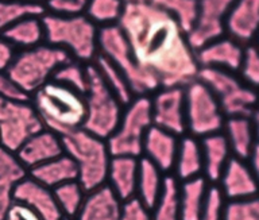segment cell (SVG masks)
<instances>
[{
  "instance_id": "12",
  "label": "cell",
  "mask_w": 259,
  "mask_h": 220,
  "mask_svg": "<svg viewBox=\"0 0 259 220\" xmlns=\"http://www.w3.org/2000/svg\"><path fill=\"white\" fill-rule=\"evenodd\" d=\"M232 3L234 0H198L197 18L186 34L194 52L226 35V18Z\"/></svg>"
},
{
  "instance_id": "14",
  "label": "cell",
  "mask_w": 259,
  "mask_h": 220,
  "mask_svg": "<svg viewBox=\"0 0 259 220\" xmlns=\"http://www.w3.org/2000/svg\"><path fill=\"white\" fill-rule=\"evenodd\" d=\"M216 185L227 201L250 199L259 195L258 184L250 165L244 159L236 157H231Z\"/></svg>"
},
{
  "instance_id": "23",
  "label": "cell",
  "mask_w": 259,
  "mask_h": 220,
  "mask_svg": "<svg viewBox=\"0 0 259 220\" xmlns=\"http://www.w3.org/2000/svg\"><path fill=\"white\" fill-rule=\"evenodd\" d=\"M204 159V179L210 184L216 185L226 169L227 163L231 159L230 146L223 133L208 135L200 139Z\"/></svg>"
},
{
  "instance_id": "29",
  "label": "cell",
  "mask_w": 259,
  "mask_h": 220,
  "mask_svg": "<svg viewBox=\"0 0 259 220\" xmlns=\"http://www.w3.org/2000/svg\"><path fill=\"white\" fill-rule=\"evenodd\" d=\"M44 17V15H42ZM42 17H27L16 22L2 34L16 50H26L45 43Z\"/></svg>"
},
{
  "instance_id": "19",
  "label": "cell",
  "mask_w": 259,
  "mask_h": 220,
  "mask_svg": "<svg viewBox=\"0 0 259 220\" xmlns=\"http://www.w3.org/2000/svg\"><path fill=\"white\" fill-rule=\"evenodd\" d=\"M180 137L151 126L143 141L142 157L150 159L163 174H171L177 155Z\"/></svg>"
},
{
  "instance_id": "32",
  "label": "cell",
  "mask_w": 259,
  "mask_h": 220,
  "mask_svg": "<svg viewBox=\"0 0 259 220\" xmlns=\"http://www.w3.org/2000/svg\"><path fill=\"white\" fill-rule=\"evenodd\" d=\"M54 197L65 219L74 220L84 205L88 192L77 180L62 184L53 189Z\"/></svg>"
},
{
  "instance_id": "6",
  "label": "cell",
  "mask_w": 259,
  "mask_h": 220,
  "mask_svg": "<svg viewBox=\"0 0 259 220\" xmlns=\"http://www.w3.org/2000/svg\"><path fill=\"white\" fill-rule=\"evenodd\" d=\"M97 45L99 54L112 62L124 76L134 96H150L161 88L159 80L138 64L128 41L119 26L99 27Z\"/></svg>"
},
{
  "instance_id": "36",
  "label": "cell",
  "mask_w": 259,
  "mask_h": 220,
  "mask_svg": "<svg viewBox=\"0 0 259 220\" xmlns=\"http://www.w3.org/2000/svg\"><path fill=\"white\" fill-rule=\"evenodd\" d=\"M53 80L60 84L72 88L76 92L81 95H85L87 88H88V72H87V65L70 60L64 65H61L57 72L54 73Z\"/></svg>"
},
{
  "instance_id": "26",
  "label": "cell",
  "mask_w": 259,
  "mask_h": 220,
  "mask_svg": "<svg viewBox=\"0 0 259 220\" xmlns=\"http://www.w3.org/2000/svg\"><path fill=\"white\" fill-rule=\"evenodd\" d=\"M28 175L45 187L54 189L62 184L74 181L78 177V171L74 161L68 154H61L60 157L42 163L39 166L28 170Z\"/></svg>"
},
{
  "instance_id": "21",
  "label": "cell",
  "mask_w": 259,
  "mask_h": 220,
  "mask_svg": "<svg viewBox=\"0 0 259 220\" xmlns=\"http://www.w3.org/2000/svg\"><path fill=\"white\" fill-rule=\"evenodd\" d=\"M204 173V159L200 139L185 134L180 138L177 155L171 174L178 183L201 177ZM204 177V175H202Z\"/></svg>"
},
{
  "instance_id": "10",
  "label": "cell",
  "mask_w": 259,
  "mask_h": 220,
  "mask_svg": "<svg viewBox=\"0 0 259 220\" xmlns=\"http://www.w3.org/2000/svg\"><path fill=\"white\" fill-rule=\"evenodd\" d=\"M186 134L202 139L222 133L226 115L209 88L198 78L184 86Z\"/></svg>"
},
{
  "instance_id": "22",
  "label": "cell",
  "mask_w": 259,
  "mask_h": 220,
  "mask_svg": "<svg viewBox=\"0 0 259 220\" xmlns=\"http://www.w3.org/2000/svg\"><path fill=\"white\" fill-rule=\"evenodd\" d=\"M28 174L27 169L20 163L15 153L0 147V220L14 203L16 185Z\"/></svg>"
},
{
  "instance_id": "34",
  "label": "cell",
  "mask_w": 259,
  "mask_h": 220,
  "mask_svg": "<svg viewBox=\"0 0 259 220\" xmlns=\"http://www.w3.org/2000/svg\"><path fill=\"white\" fill-rule=\"evenodd\" d=\"M45 14L44 5L24 3L20 0H0V35L23 18L42 17Z\"/></svg>"
},
{
  "instance_id": "51",
  "label": "cell",
  "mask_w": 259,
  "mask_h": 220,
  "mask_svg": "<svg viewBox=\"0 0 259 220\" xmlns=\"http://www.w3.org/2000/svg\"><path fill=\"white\" fill-rule=\"evenodd\" d=\"M64 220H70V219H64Z\"/></svg>"
},
{
  "instance_id": "49",
  "label": "cell",
  "mask_w": 259,
  "mask_h": 220,
  "mask_svg": "<svg viewBox=\"0 0 259 220\" xmlns=\"http://www.w3.org/2000/svg\"><path fill=\"white\" fill-rule=\"evenodd\" d=\"M0 147H2V135H0Z\"/></svg>"
},
{
  "instance_id": "4",
  "label": "cell",
  "mask_w": 259,
  "mask_h": 220,
  "mask_svg": "<svg viewBox=\"0 0 259 220\" xmlns=\"http://www.w3.org/2000/svg\"><path fill=\"white\" fill-rule=\"evenodd\" d=\"M64 153L74 161L78 171L77 181L87 192H92L107 184L109 162L112 155L107 141L97 138L84 128L61 137Z\"/></svg>"
},
{
  "instance_id": "2",
  "label": "cell",
  "mask_w": 259,
  "mask_h": 220,
  "mask_svg": "<svg viewBox=\"0 0 259 220\" xmlns=\"http://www.w3.org/2000/svg\"><path fill=\"white\" fill-rule=\"evenodd\" d=\"M30 103L44 128L60 137L82 128L87 118L84 95L72 88L52 81L30 96Z\"/></svg>"
},
{
  "instance_id": "37",
  "label": "cell",
  "mask_w": 259,
  "mask_h": 220,
  "mask_svg": "<svg viewBox=\"0 0 259 220\" xmlns=\"http://www.w3.org/2000/svg\"><path fill=\"white\" fill-rule=\"evenodd\" d=\"M224 220H259V195L250 199L227 201Z\"/></svg>"
},
{
  "instance_id": "7",
  "label": "cell",
  "mask_w": 259,
  "mask_h": 220,
  "mask_svg": "<svg viewBox=\"0 0 259 220\" xmlns=\"http://www.w3.org/2000/svg\"><path fill=\"white\" fill-rule=\"evenodd\" d=\"M87 72L88 88L84 95L87 118L82 128L97 138L107 141L116 130L124 107L109 91L96 66L89 64L87 65Z\"/></svg>"
},
{
  "instance_id": "47",
  "label": "cell",
  "mask_w": 259,
  "mask_h": 220,
  "mask_svg": "<svg viewBox=\"0 0 259 220\" xmlns=\"http://www.w3.org/2000/svg\"><path fill=\"white\" fill-rule=\"evenodd\" d=\"M125 5H138V3H145V2H149V0H121Z\"/></svg>"
},
{
  "instance_id": "46",
  "label": "cell",
  "mask_w": 259,
  "mask_h": 220,
  "mask_svg": "<svg viewBox=\"0 0 259 220\" xmlns=\"http://www.w3.org/2000/svg\"><path fill=\"white\" fill-rule=\"evenodd\" d=\"M251 122L254 124V130H255V135H256V142L259 143V103L256 104V107L252 111V114L250 115Z\"/></svg>"
},
{
  "instance_id": "41",
  "label": "cell",
  "mask_w": 259,
  "mask_h": 220,
  "mask_svg": "<svg viewBox=\"0 0 259 220\" xmlns=\"http://www.w3.org/2000/svg\"><path fill=\"white\" fill-rule=\"evenodd\" d=\"M119 220H151V211L134 197L121 203Z\"/></svg>"
},
{
  "instance_id": "31",
  "label": "cell",
  "mask_w": 259,
  "mask_h": 220,
  "mask_svg": "<svg viewBox=\"0 0 259 220\" xmlns=\"http://www.w3.org/2000/svg\"><path fill=\"white\" fill-rule=\"evenodd\" d=\"M178 189L177 179L173 174H166L161 197L151 209V220H181Z\"/></svg>"
},
{
  "instance_id": "40",
  "label": "cell",
  "mask_w": 259,
  "mask_h": 220,
  "mask_svg": "<svg viewBox=\"0 0 259 220\" xmlns=\"http://www.w3.org/2000/svg\"><path fill=\"white\" fill-rule=\"evenodd\" d=\"M88 0H46V13L61 15V17H74L85 13Z\"/></svg>"
},
{
  "instance_id": "33",
  "label": "cell",
  "mask_w": 259,
  "mask_h": 220,
  "mask_svg": "<svg viewBox=\"0 0 259 220\" xmlns=\"http://www.w3.org/2000/svg\"><path fill=\"white\" fill-rule=\"evenodd\" d=\"M149 3L173 17L185 34L192 30L197 18L198 0H149Z\"/></svg>"
},
{
  "instance_id": "9",
  "label": "cell",
  "mask_w": 259,
  "mask_h": 220,
  "mask_svg": "<svg viewBox=\"0 0 259 220\" xmlns=\"http://www.w3.org/2000/svg\"><path fill=\"white\" fill-rule=\"evenodd\" d=\"M197 78L214 95L226 118L250 116L259 103L258 92L246 85L235 73L213 68H200Z\"/></svg>"
},
{
  "instance_id": "48",
  "label": "cell",
  "mask_w": 259,
  "mask_h": 220,
  "mask_svg": "<svg viewBox=\"0 0 259 220\" xmlns=\"http://www.w3.org/2000/svg\"><path fill=\"white\" fill-rule=\"evenodd\" d=\"M20 2H24V3H32V5H45L46 0H20Z\"/></svg>"
},
{
  "instance_id": "18",
  "label": "cell",
  "mask_w": 259,
  "mask_h": 220,
  "mask_svg": "<svg viewBox=\"0 0 259 220\" xmlns=\"http://www.w3.org/2000/svg\"><path fill=\"white\" fill-rule=\"evenodd\" d=\"M194 53L200 68H213L236 73L242 65L244 48L232 38L224 35Z\"/></svg>"
},
{
  "instance_id": "50",
  "label": "cell",
  "mask_w": 259,
  "mask_h": 220,
  "mask_svg": "<svg viewBox=\"0 0 259 220\" xmlns=\"http://www.w3.org/2000/svg\"><path fill=\"white\" fill-rule=\"evenodd\" d=\"M258 48H259V34H258Z\"/></svg>"
},
{
  "instance_id": "24",
  "label": "cell",
  "mask_w": 259,
  "mask_h": 220,
  "mask_svg": "<svg viewBox=\"0 0 259 220\" xmlns=\"http://www.w3.org/2000/svg\"><path fill=\"white\" fill-rule=\"evenodd\" d=\"M222 133L226 137L232 157L247 161L258 143L250 116L226 118Z\"/></svg>"
},
{
  "instance_id": "35",
  "label": "cell",
  "mask_w": 259,
  "mask_h": 220,
  "mask_svg": "<svg viewBox=\"0 0 259 220\" xmlns=\"http://www.w3.org/2000/svg\"><path fill=\"white\" fill-rule=\"evenodd\" d=\"M124 11L121 0H88L84 15L97 27L117 25Z\"/></svg>"
},
{
  "instance_id": "43",
  "label": "cell",
  "mask_w": 259,
  "mask_h": 220,
  "mask_svg": "<svg viewBox=\"0 0 259 220\" xmlns=\"http://www.w3.org/2000/svg\"><path fill=\"white\" fill-rule=\"evenodd\" d=\"M3 220H44L27 205L14 201Z\"/></svg>"
},
{
  "instance_id": "13",
  "label": "cell",
  "mask_w": 259,
  "mask_h": 220,
  "mask_svg": "<svg viewBox=\"0 0 259 220\" xmlns=\"http://www.w3.org/2000/svg\"><path fill=\"white\" fill-rule=\"evenodd\" d=\"M150 102L153 126L180 138L186 134L184 86H161L150 95Z\"/></svg>"
},
{
  "instance_id": "15",
  "label": "cell",
  "mask_w": 259,
  "mask_h": 220,
  "mask_svg": "<svg viewBox=\"0 0 259 220\" xmlns=\"http://www.w3.org/2000/svg\"><path fill=\"white\" fill-rule=\"evenodd\" d=\"M226 34L240 45L258 38L259 0H234L226 18Z\"/></svg>"
},
{
  "instance_id": "44",
  "label": "cell",
  "mask_w": 259,
  "mask_h": 220,
  "mask_svg": "<svg viewBox=\"0 0 259 220\" xmlns=\"http://www.w3.org/2000/svg\"><path fill=\"white\" fill-rule=\"evenodd\" d=\"M18 50L0 35V72H7L15 58Z\"/></svg>"
},
{
  "instance_id": "16",
  "label": "cell",
  "mask_w": 259,
  "mask_h": 220,
  "mask_svg": "<svg viewBox=\"0 0 259 220\" xmlns=\"http://www.w3.org/2000/svg\"><path fill=\"white\" fill-rule=\"evenodd\" d=\"M14 201L27 205L44 220H64V215L54 197V192L26 175L15 188Z\"/></svg>"
},
{
  "instance_id": "11",
  "label": "cell",
  "mask_w": 259,
  "mask_h": 220,
  "mask_svg": "<svg viewBox=\"0 0 259 220\" xmlns=\"http://www.w3.org/2000/svg\"><path fill=\"white\" fill-rule=\"evenodd\" d=\"M30 100H14L0 96V135L2 147L16 153L26 139L42 130Z\"/></svg>"
},
{
  "instance_id": "28",
  "label": "cell",
  "mask_w": 259,
  "mask_h": 220,
  "mask_svg": "<svg viewBox=\"0 0 259 220\" xmlns=\"http://www.w3.org/2000/svg\"><path fill=\"white\" fill-rule=\"evenodd\" d=\"M166 174H163L150 159L139 158L137 197L145 207L151 211L161 197Z\"/></svg>"
},
{
  "instance_id": "3",
  "label": "cell",
  "mask_w": 259,
  "mask_h": 220,
  "mask_svg": "<svg viewBox=\"0 0 259 220\" xmlns=\"http://www.w3.org/2000/svg\"><path fill=\"white\" fill-rule=\"evenodd\" d=\"M45 42L68 52L76 61L89 65L99 56V27L84 14L61 17L46 13L42 17Z\"/></svg>"
},
{
  "instance_id": "45",
  "label": "cell",
  "mask_w": 259,
  "mask_h": 220,
  "mask_svg": "<svg viewBox=\"0 0 259 220\" xmlns=\"http://www.w3.org/2000/svg\"><path fill=\"white\" fill-rule=\"evenodd\" d=\"M247 162L250 165L251 170H252V174L255 177V181L258 184V189H259V143H256L254 147V150L250 154Z\"/></svg>"
},
{
  "instance_id": "17",
  "label": "cell",
  "mask_w": 259,
  "mask_h": 220,
  "mask_svg": "<svg viewBox=\"0 0 259 220\" xmlns=\"http://www.w3.org/2000/svg\"><path fill=\"white\" fill-rule=\"evenodd\" d=\"M64 154V145L60 135L42 128L30 138L26 139L23 145L16 150L15 155L26 169L31 170L42 163Z\"/></svg>"
},
{
  "instance_id": "25",
  "label": "cell",
  "mask_w": 259,
  "mask_h": 220,
  "mask_svg": "<svg viewBox=\"0 0 259 220\" xmlns=\"http://www.w3.org/2000/svg\"><path fill=\"white\" fill-rule=\"evenodd\" d=\"M120 209L121 201L104 185L89 192L74 220H119Z\"/></svg>"
},
{
  "instance_id": "8",
  "label": "cell",
  "mask_w": 259,
  "mask_h": 220,
  "mask_svg": "<svg viewBox=\"0 0 259 220\" xmlns=\"http://www.w3.org/2000/svg\"><path fill=\"white\" fill-rule=\"evenodd\" d=\"M151 126L153 118L150 96H135L133 102L124 107L116 130L107 139L111 155L141 158L143 141Z\"/></svg>"
},
{
  "instance_id": "1",
  "label": "cell",
  "mask_w": 259,
  "mask_h": 220,
  "mask_svg": "<svg viewBox=\"0 0 259 220\" xmlns=\"http://www.w3.org/2000/svg\"><path fill=\"white\" fill-rule=\"evenodd\" d=\"M117 26L138 64L153 73L161 86H185L197 78L196 53L169 14L149 2L125 5Z\"/></svg>"
},
{
  "instance_id": "20",
  "label": "cell",
  "mask_w": 259,
  "mask_h": 220,
  "mask_svg": "<svg viewBox=\"0 0 259 220\" xmlns=\"http://www.w3.org/2000/svg\"><path fill=\"white\" fill-rule=\"evenodd\" d=\"M139 158L112 157L109 162L107 184L121 203L137 196Z\"/></svg>"
},
{
  "instance_id": "39",
  "label": "cell",
  "mask_w": 259,
  "mask_h": 220,
  "mask_svg": "<svg viewBox=\"0 0 259 220\" xmlns=\"http://www.w3.org/2000/svg\"><path fill=\"white\" fill-rule=\"evenodd\" d=\"M227 200L218 185H210L208 189L205 207L200 220H224V208Z\"/></svg>"
},
{
  "instance_id": "27",
  "label": "cell",
  "mask_w": 259,
  "mask_h": 220,
  "mask_svg": "<svg viewBox=\"0 0 259 220\" xmlns=\"http://www.w3.org/2000/svg\"><path fill=\"white\" fill-rule=\"evenodd\" d=\"M209 187L210 184L202 175L180 183L178 201H180L181 220L201 219Z\"/></svg>"
},
{
  "instance_id": "5",
  "label": "cell",
  "mask_w": 259,
  "mask_h": 220,
  "mask_svg": "<svg viewBox=\"0 0 259 220\" xmlns=\"http://www.w3.org/2000/svg\"><path fill=\"white\" fill-rule=\"evenodd\" d=\"M70 60L73 58L68 52L45 42L31 49L18 50L7 74L14 84L30 98L40 86L52 81L57 69Z\"/></svg>"
},
{
  "instance_id": "42",
  "label": "cell",
  "mask_w": 259,
  "mask_h": 220,
  "mask_svg": "<svg viewBox=\"0 0 259 220\" xmlns=\"http://www.w3.org/2000/svg\"><path fill=\"white\" fill-rule=\"evenodd\" d=\"M0 96L14 100H30L27 95H24L18 86L14 84L7 72H0Z\"/></svg>"
},
{
  "instance_id": "38",
  "label": "cell",
  "mask_w": 259,
  "mask_h": 220,
  "mask_svg": "<svg viewBox=\"0 0 259 220\" xmlns=\"http://www.w3.org/2000/svg\"><path fill=\"white\" fill-rule=\"evenodd\" d=\"M242 81L252 90L259 88V48L248 45L244 48L242 65L239 68Z\"/></svg>"
},
{
  "instance_id": "30",
  "label": "cell",
  "mask_w": 259,
  "mask_h": 220,
  "mask_svg": "<svg viewBox=\"0 0 259 220\" xmlns=\"http://www.w3.org/2000/svg\"><path fill=\"white\" fill-rule=\"evenodd\" d=\"M93 65L96 66L97 72L100 73L101 78L104 80L109 91L116 96L121 106H128L135 96H134L133 91L130 88L125 77L117 70L116 66L113 65L112 62H109L105 57L100 56V54L93 61Z\"/></svg>"
}]
</instances>
